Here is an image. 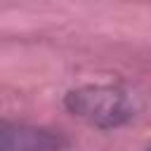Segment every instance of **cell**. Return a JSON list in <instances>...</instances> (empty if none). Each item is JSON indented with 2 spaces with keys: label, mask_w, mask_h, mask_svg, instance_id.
Instances as JSON below:
<instances>
[{
  "label": "cell",
  "mask_w": 151,
  "mask_h": 151,
  "mask_svg": "<svg viewBox=\"0 0 151 151\" xmlns=\"http://www.w3.org/2000/svg\"><path fill=\"white\" fill-rule=\"evenodd\" d=\"M64 106L94 127L113 130L137 116L139 97L123 85H83L66 92Z\"/></svg>",
  "instance_id": "cell-1"
},
{
  "label": "cell",
  "mask_w": 151,
  "mask_h": 151,
  "mask_svg": "<svg viewBox=\"0 0 151 151\" xmlns=\"http://www.w3.org/2000/svg\"><path fill=\"white\" fill-rule=\"evenodd\" d=\"M68 139L52 127L0 118V151H64Z\"/></svg>",
  "instance_id": "cell-2"
}]
</instances>
